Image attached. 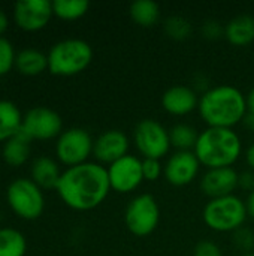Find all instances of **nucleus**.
I'll return each mask as SVG.
<instances>
[{
	"mask_svg": "<svg viewBox=\"0 0 254 256\" xmlns=\"http://www.w3.org/2000/svg\"><path fill=\"white\" fill-rule=\"evenodd\" d=\"M129 15L139 27H153L160 18V6L153 0H136L129 8Z\"/></svg>",
	"mask_w": 254,
	"mask_h": 256,
	"instance_id": "obj_22",
	"label": "nucleus"
},
{
	"mask_svg": "<svg viewBox=\"0 0 254 256\" xmlns=\"http://www.w3.org/2000/svg\"><path fill=\"white\" fill-rule=\"evenodd\" d=\"M30 142L31 138L19 129L16 135L7 140L3 146V160L10 166H21L27 162L30 156Z\"/></svg>",
	"mask_w": 254,
	"mask_h": 256,
	"instance_id": "obj_19",
	"label": "nucleus"
},
{
	"mask_svg": "<svg viewBox=\"0 0 254 256\" xmlns=\"http://www.w3.org/2000/svg\"><path fill=\"white\" fill-rule=\"evenodd\" d=\"M52 15V2L48 0H19L13 6L15 24L25 32L43 28Z\"/></svg>",
	"mask_w": 254,
	"mask_h": 256,
	"instance_id": "obj_13",
	"label": "nucleus"
},
{
	"mask_svg": "<svg viewBox=\"0 0 254 256\" xmlns=\"http://www.w3.org/2000/svg\"><path fill=\"white\" fill-rule=\"evenodd\" d=\"M246 208H247V214L254 219V190L249 194V196L246 200Z\"/></svg>",
	"mask_w": 254,
	"mask_h": 256,
	"instance_id": "obj_34",
	"label": "nucleus"
},
{
	"mask_svg": "<svg viewBox=\"0 0 254 256\" xmlns=\"http://www.w3.org/2000/svg\"><path fill=\"white\" fill-rule=\"evenodd\" d=\"M198 111L208 128L234 129L247 114L246 94L229 84L211 87L199 96Z\"/></svg>",
	"mask_w": 254,
	"mask_h": 256,
	"instance_id": "obj_2",
	"label": "nucleus"
},
{
	"mask_svg": "<svg viewBox=\"0 0 254 256\" xmlns=\"http://www.w3.org/2000/svg\"><path fill=\"white\" fill-rule=\"evenodd\" d=\"M7 26H9L7 16H6V14L0 9V38H1V34L7 30Z\"/></svg>",
	"mask_w": 254,
	"mask_h": 256,
	"instance_id": "obj_36",
	"label": "nucleus"
},
{
	"mask_svg": "<svg viewBox=\"0 0 254 256\" xmlns=\"http://www.w3.org/2000/svg\"><path fill=\"white\" fill-rule=\"evenodd\" d=\"M144 180L156 182L163 176V165L159 159H142Z\"/></svg>",
	"mask_w": 254,
	"mask_h": 256,
	"instance_id": "obj_29",
	"label": "nucleus"
},
{
	"mask_svg": "<svg viewBox=\"0 0 254 256\" xmlns=\"http://www.w3.org/2000/svg\"><path fill=\"white\" fill-rule=\"evenodd\" d=\"M165 33L174 40H186L192 33V24L187 18L174 15L169 16L163 24Z\"/></svg>",
	"mask_w": 254,
	"mask_h": 256,
	"instance_id": "obj_26",
	"label": "nucleus"
},
{
	"mask_svg": "<svg viewBox=\"0 0 254 256\" xmlns=\"http://www.w3.org/2000/svg\"><path fill=\"white\" fill-rule=\"evenodd\" d=\"M244 158H246V164H247V166H249L252 171H254V142L247 147Z\"/></svg>",
	"mask_w": 254,
	"mask_h": 256,
	"instance_id": "obj_33",
	"label": "nucleus"
},
{
	"mask_svg": "<svg viewBox=\"0 0 254 256\" xmlns=\"http://www.w3.org/2000/svg\"><path fill=\"white\" fill-rule=\"evenodd\" d=\"M238 189H243L246 192H253L254 190V171L249 170L240 174V180H238Z\"/></svg>",
	"mask_w": 254,
	"mask_h": 256,
	"instance_id": "obj_32",
	"label": "nucleus"
},
{
	"mask_svg": "<svg viewBox=\"0 0 254 256\" xmlns=\"http://www.w3.org/2000/svg\"><path fill=\"white\" fill-rule=\"evenodd\" d=\"M90 8L85 0H55L52 2V12L57 18L64 21H75L82 18Z\"/></svg>",
	"mask_w": 254,
	"mask_h": 256,
	"instance_id": "obj_25",
	"label": "nucleus"
},
{
	"mask_svg": "<svg viewBox=\"0 0 254 256\" xmlns=\"http://www.w3.org/2000/svg\"><path fill=\"white\" fill-rule=\"evenodd\" d=\"M22 116L10 100H0V142H6L16 135L22 126Z\"/></svg>",
	"mask_w": 254,
	"mask_h": 256,
	"instance_id": "obj_21",
	"label": "nucleus"
},
{
	"mask_svg": "<svg viewBox=\"0 0 254 256\" xmlns=\"http://www.w3.org/2000/svg\"><path fill=\"white\" fill-rule=\"evenodd\" d=\"M7 202L12 212L25 220L37 219L45 208L42 189L30 178H18L7 188Z\"/></svg>",
	"mask_w": 254,
	"mask_h": 256,
	"instance_id": "obj_6",
	"label": "nucleus"
},
{
	"mask_svg": "<svg viewBox=\"0 0 254 256\" xmlns=\"http://www.w3.org/2000/svg\"><path fill=\"white\" fill-rule=\"evenodd\" d=\"M48 70L57 76H73L84 72L93 60V48L82 39H64L51 46Z\"/></svg>",
	"mask_w": 254,
	"mask_h": 256,
	"instance_id": "obj_4",
	"label": "nucleus"
},
{
	"mask_svg": "<svg viewBox=\"0 0 254 256\" xmlns=\"http://www.w3.org/2000/svg\"><path fill=\"white\" fill-rule=\"evenodd\" d=\"M234 244L238 250L252 254L254 249V232L252 230L243 226L234 232Z\"/></svg>",
	"mask_w": 254,
	"mask_h": 256,
	"instance_id": "obj_28",
	"label": "nucleus"
},
{
	"mask_svg": "<svg viewBox=\"0 0 254 256\" xmlns=\"http://www.w3.org/2000/svg\"><path fill=\"white\" fill-rule=\"evenodd\" d=\"M129 147L130 141L123 130L109 129L94 140L93 156L97 160V164H106L109 166L111 164L129 154Z\"/></svg>",
	"mask_w": 254,
	"mask_h": 256,
	"instance_id": "obj_14",
	"label": "nucleus"
},
{
	"mask_svg": "<svg viewBox=\"0 0 254 256\" xmlns=\"http://www.w3.org/2000/svg\"><path fill=\"white\" fill-rule=\"evenodd\" d=\"M94 140L82 128H72L64 132L57 140L55 154L57 159L67 168L82 165L88 162L93 154Z\"/></svg>",
	"mask_w": 254,
	"mask_h": 256,
	"instance_id": "obj_9",
	"label": "nucleus"
},
{
	"mask_svg": "<svg viewBox=\"0 0 254 256\" xmlns=\"http://www.w3.org/2000/svg\"><path fill=\"white\" fill-rule=\"evenodd\" d=\"M243 256H254V254H253V252H252V254H244Z\"/></svg>",
	"mask_w": 254,
	"mask_h": 256,
	"instance_id": "obj_38",
	"label": "nucleus"
},
{
	"mask_svg": "<svg viewBox=\"0 0 254 256\" xmlns=\"http://www.w3.org/2000/svg\"><path fill=\"white\" fill-rule=\"evenodd\" d=\"M160 222V208L156 198L150 194L135 196L124 213V224L135 237H147L156 231Z\"/></svg>",
	"mask_w": 254,
	"mask_h": 256,
	"instance_id": "obj_7",
	"label": "nucleus"
},
{
	"mask_svg": "<svg viewBox=\"0 0 254 256\" xmlns=\"http://www.w3.org/2000/svg\"><path fill=\"white\" fill-rule=\"evenodd\" d=\"M21 129L33 140H52L61 135V117L46 106H36L30 110L24 118Z\"/></svg>",
	"mask_w": 254,
	"mask_h": 256,
	"instance_id": "obj_11",
	"label": "nucleus"
},
{
	"mask_svg": "<svg viewBox=\"0 0 254 256\" xmlns=\"http://www.w3.org/2000/svg\"><path fill=\"white\" fill-rule=\"evenodd\" d=\"M243 123H244V126H246L250 132H253L254 134V116H252V114H246Z\"/></svg>",
	"mask_w": 254,
	"mask_h": 256,
	"instance_id": "obj_37",
	"label": "nucleus"
},
{
	"mask_svg": "<svg viewBox=\"0 0 254 256\" xmlns=\"http://www.w3.org/2000/svg\"><path fill=\"white\" fill-rule=\"evenodd\" d=\"M193 153L207 170L231 168L243 153V141L234 129L207 128L199 132Z\"/></svg>",
	"mask_w": 254,
	"mask_h": 256,
	"instance_id": "obj_3",
	"label": "nucleus"
},
{
	"mask_svg": "<svg viewBox=\"0 0 254 256\" xmlns=\"http://www.w3.org/2000/svg\"><path fill=\"white\" fill-rule=\"evenodd\" d=\"M111 190L118 194H130L136 190L144 182L142 159L133 154H126L108 168Z\"/></svg>",
	"mask_w": 254,
	"mask_h": 256,
	"instance_id": "obj_10",
	"label": "nucleus"
},
{
	"mask_svg": "<svg viewBox=\"0 0 254 256\" xmlns=\"http://www.w3.org/2000/svg\"><path fill=\"white\" fill-rule=\"evenodd\" d=\"M202 218L205 225L216 232H235L244 226L249 214L246 201L234 194L229 196L210 200L204 207Z\"/></svg>",
	"mask_w": 254,
	"mask_h": 256,
	"instance_id": "obj_5",
	"label": "nucleus"
},
{
	"mask_svg": "<svg viewBox=\"0 0 254 256\" xmlns=\"http://www.w3.org/2000/svg\"><path fill=\"white\" fill-rule=\"evenodd\" d=\"M133 141L144 159H162L171 150L169 130L153 118L141 120L133 130Z\"/></svg>",
	"mask_w": 254,
	"mask_h": 256,
	"instance_id": "obj_8",
	"label": "nucleus"
},
{
	"mask_svg": "<svg viewBox=\"0 0 254 256\" xmlns=\"http://www.w3.org/2000/svg\"><path fill=\"white\" fill-rule=\"evenodd\" d=\"M193 256H223L220 246L210 240H202L195 246Z\"/></svg>",
	"mask_w": 254,
	"mask_h": 256,
	"instance_id": "obj_30",
	"label": "nucleus"
},
{
	"mask_svg": "<svg viewBox=\"0 0 254 256\" xmlns=\"http://www.w3.org/2000/svg\"><path fill=\"white\" fill-rule=\"evenodd\" d=\"M202 34L210 40H216L225 36V27L216 20H208L202 24Z\"/></svg>",
	"mask_w": 254,
	"mask_h": 256,
	"instance_id": "obj_31",
	"label": "nucleus"
},
{
	"mask_svg": "<svg viewBox=\"0 0 254 256\" xmlns=\"http://www.w3.org/2000/svg\"><path fill=\"white\" fill-rule=\"evenodd\" d=\"M61 201L76 212L99 207L111 190L108 170L97 162H85L63 171L57 184Z\"/></svg>",
	"mask_w": 254,
	"mask_h": 256,
	"instance_id": "obj_1",
	"label": "nucleus"
},
{
	"mask_svg": "<svg viewBox=\"0 0 254 256\" xmlns=\"http://www.w3.org/2000/svg\"><path fill=\"white\" fill-rule=\"evenodd\" d=\"M199 132L186 123H177L169 130L171 146L177 148V152H193L198 142Z\"/></svg>",
	"mask_w": 254,
	"mask_h": 256,
	"instance_id": "obj_23",
	"label": "nucleus"
},
{
	"mask_svg": "<svg viewBox=\"0 0 254 256\" xmlns=\"http://www.w3.org/2000/svg\"><path fill=\"white\" fill-rule=\"evenodd\" d=\"M199 96L193 87L189 86H174L169 87L162 96L163 110L175 117H183L195 110H198Z\"/></svg>",
	"mask_w": 254,
	"mask_h": 256,
	"instance_id": "obj_16",
	"label": "nucleus"
},
{
	"mask_svg": "<svg viewBox=\"0 0 254 256\" xmlns=\"http://www.w3.org/2000/svg\"><path fill=\"white\" fill-rule=\"evenodd\" d=\"M15 51L12 44L4 39L3 36L0 38V76L6 75L12 68H15Z\"/></svg>",
	"mask_w": 254,
	"mask_h": 256,
	"instance_id": "obj_27",
	"label": "nucleus"
},
{
	"mask_svg": "<svg viewBox=\"0 0 254 256\" xmlns=\"http://www.w3.org/2000/svg\"><path fill=\"white\" fill-rule=\"evenodd\" d=\"M246 100H247V114L254 116V88L249 92V94L246 96Z\"/></svg>",
	"mask_w": 254,
	"mask_h": 256,
	"instance_id": "obj_35",
	"label": "nucleus"
},
{
	"mask_svg": "<svg viewBox=\"0 0 254 256\" xmlns=\"http://www.w3.org/2000/svg\"><path fill=\"white\" fill-rule=\"evenodd\" d=\"M238 180L240 174L232 166L207 170L201 178V189L210 200L223 198L234 195L238 189Z\"/></svg>",
	"mask_w": 254,
	"mask_h": 256,
	"instance_id": "obj_15",
	"label": "nucleus"
},
{
	"mask_svg": "<svg viewBox=\"0 0 254 256\" xmlns=\"http://www.w3.org/2000/svg\"><path fill=\"white\" fill-rule=\"evenodd\" d=\"M201 166L202 165L193 152H175L163 165V177L169 184L183 188L196 180Z\"/></svg>",
	"mask_w": 254,
	"mask_h": 256,
	"instance_id": "obj_12",
	"label": "nucleus"
},
{
	"mask_svg": "<svg viewBox=\"0 0 254 256\" xmlns=\"http://www.w3.org/2000/svg\"><path fill=\"white\" fill-rule=\"evenodd\" d=\"M27 243L24 236L13 228L0 230V256H24Z\"/></svg>",
	"mask_w": 254,
	"mask_h": 256,
	"instance_id": "obj_24",
	"label": "nucleus"
},
{
	"mask_svg": "<svg viewBox=\"0 0 254 256\" xmlns=\"http://www.w3.org/2000/svg\"><path fill=\"white\" fill-rule=\"evenodd\" d=\"M225 38L234 46H247L254 42V16L241 14L225 26Z\"/></svg>",
	"mask_w": 254,
	"mask_h": 256,
	"instance_id": "obj_17",
	"label": "nucleus"
},
{
	"mask_svg": "<svg viewBox=\"0 0 254 256\" xmlns=\"http://www.w3.org/2000/svg\"><path fill=\"white\" fill-rule=\"evenodd\" d=\"M61 174L58 164L46 156L37 158L31 165V180L40 189H57Z\"/></svg>",
	"mask_w": 254,
	"mask_h": 256,
	"instance_id": "obj_18",
	"label": "nucleus"
},
{
	"mask_svg": "<svg viewBox=\"0 0 254 256\" xmlns=\"http://www.w3.org/2000/svg\"><path fill=\"white\" fill-rule=\"evenodd\" d=\"M15 68L25 76H36L48 69V56L34 48H25L15 57Z\"/></svg>",
	"mask_w": 254,
	"mask_h": 256,
	"instance_id": "obj_20",
	"label": "nucleus"
}]
</instances>
